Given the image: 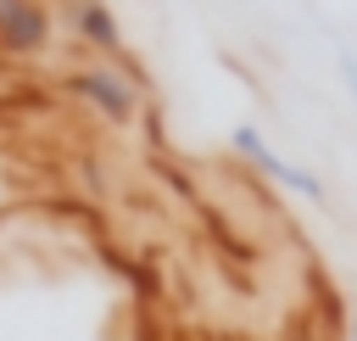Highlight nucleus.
Returning a JSON list of instances; mask_svg holds the SVG:
<instances>
[{
  "mask_svg": "<svg viewBox=\"0 0 357 341\" xmlns=\"http://www.w3.org/2000/svg\"><path fill=\"white\" fill-rule=\"evenodd\" d=\"M346 84H351V101H357V61H346Z\"/></svg>",
  "mask_w": 357,
  "mask_h": 341,
  "instance_id": "obj_6",
  "label": "nucleus"
},
{
  "mask_svg": "<svg viewBox=\"0 0 357 341\" xmlns=\"http://www.w3.org/2000/svg\"><path fill=\"white\" fill-rule=\"evenodd\" d=\"M67 95L84 101L89 112H100V117L117 123V129L139 117V78H128L123 67H106V61L73 67V73H67Z\"/></svg>",
  "mask_w": 357,
  "mask_h": 341,
  "instance_id": "obj_1",
  "label": "nucleus"
},
{
  "mask_svg": "<svg viewBox=\"0 0 357 341\" xmlns=\"http://www.w3.org/2000/svg\"><path fill=\"white\" fill-rule=\"evenodd\" d=\"M56 17L73 28L78 45H89L100 56H123V22L106 0H67V6H56Z\"/></svg>",
  "mask_w": 357,
  "mask_h": 341,
  "instance_id": "obj_4",
  "label": "nucleus"
},
{
  "mask_svg": "<svg viewBox=\"0 0 357 341\" xmlns=\"http://www.w3.org/2000/svg\"><path fill=\"white\" fill-rule=\"evenodd\" d=\"M229 145H234V157H245L262 179H273V184H284V190H296V196H307V201H324V179L307 173V168H296V162H284L251 123H240V129L229 134Z\"/></svg>",
  "mask_w": 357,
  "mask_h": 341,
  "instance_id": "obj_3",
  "label": "nucleus"
},
{
  "mask_svg": "<svg viewBox=\"0 0 357 341\" xmlns=\"http://www.w3.org/2000/svg\"><path fill=\"white\" fill-rule=\"evenodd\" d=\"M279 341H324V335H318V324H312V319L301 313V319H290V330H284Z\"/></svg>",
  "mask_w": 357,
  "mask_h": 341,
  "instance_id": "obj_5",
  "label": "nucleus"
},
{
  "mask_svg": "<svg viewBox=\"0 0 357 341\" xmlns=\"http://www.w3.org/2000/svg\"><path fill=\"white\" fill-rule=\"evenodd\" d=\"M56 6L50 0H0V56L33 61L56 45Z\"/></svg>",
  "mask_w": 357,
  "mask_h": 341,
  "instance_id": "obj_2",
  "label": "nucleus"
},
{
  "mask_svg": "<svg viewBox=\"0 0 357 341\" xmlns=\"http://www.w3.org/2000/svg\"><path fill=\"white\" fill-rule=\"evenodd\" d=\"M346 330H351V341H357V319H346Z\"/></svg>",
  "mask_w": 357,
  "mask_h": 341,
  "instance_id": "obj_7",
  "label": "nucleus"
}]
</instances>
